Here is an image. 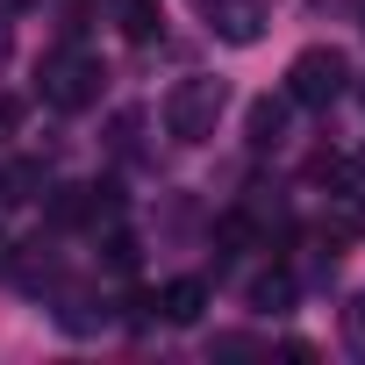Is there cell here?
Listing matches in <instances>:
<instances>
[{
    "mask_svg": "<svg viewBox=\"0 0 365 365\" xmlns=\"http://www.w3.org/2000/svg\"><path fill=\"white\" fill-rule=\"evenodd\" d=\"M222 108H230V86L222 79H179L165 93V136L172 143H208L215 122H222Z\"/></svg>",
    "mask_w": 365,
    "mask_h": 365,
    "instance_id": "1",
    "label": "cell"
},
{
    "mask_svg": "<svg viewBox=\"0 0 365 365\" xmlns=\"http://www.w3.org/2000/svg\"><path fill=\"white\" fill-rule=\"evenodd\" d=\"M101 58H86V51H51L43 65H36V93L58 108V115H79V108H93L101 101Z\"/></svg>",
    "mask_w": 365,
    "mask_h": 365,
    "instance_id": "2",
    "label": "cell"
},
{
    "mask_svg": "<svg viewBox=\"0 0 365 365\" xmlns=\"http://www.w3.org/2000/svg\"><path fill=\"white\" fill-rule=\"evenodd\" d=\"M344 86H351V58L336 43H308L287 65V101L294 108H329V101H344Z\"/></svg>",
    "mask_w": 365,
    "mask_h": 365,
    "instance_id": "3",
    "label": "cell"
},
{
    "mask_svg": "<svg viewBox=\"0 0 365 365\" xmlns=\"http://www.w3.org/2000/svg\"><path fill=\"white\" fill-rule=\"evenodd\" d=\"M194 8H201V22L222 36V43H237V51H251L258 36H265V0H194Z\"/></svg>",
    "mask_w": 365,
    "mask_h": 365,
    "instance_id": "4",
    "label": "cell"
},
{
    "mask_svg": "<svg viewBox=\"0 0 365 365\" xmlns=\"http://www.w3.org/2000/svg\"><path fill=\"white\" fill-rule=\"evenodd\" d=\"M122 194L115 187H58L51 194V222L58 230H79V222H115Z\"/></svg>",
    "mask_w": 365,
    "mask_h": 365,
    "instance_id": "5",
    "label": "cell"
},
{
    "mask_svg": "<svg viewBox=\"0 0 365 365\" xmlns=\"http://www.w3.org/2000/svg\"><path fill=\"white\" fill-rule=\"evenodd\" d=\"M287 93H265V101H251V115H244V143L251 150H279L287 143Z\"/></svg>",
    "mask_w": 365,
    "mask_h": 365,
    "instance_id": "6",
    "label": "cell"
},
{
    "mask_svg": "<svg viewBox=\"0 0 365 365\" xmlns=\"http://www.w3.org/2000/svg\"><path fill=\"white\" fill-rule=\"evenodd\" d=\"M158 315H165L172 329H187V322H201V315H208V279H172V287L158 294Z\"/></svg>",
    "mask_w": 365,
    "mask_h": 365,
    "instance_id": "7",
    "label": "cell"
},
{
    "mask_svg": "<svg viewBox=\"0 0 365 365\" xmlns=\"http://www.w3.org/2000/svg\"><path fill=\"white\" fill-rule=\"evenodd\" d=\"M115 29L129 43H158L165 36V8H158V0H115Z\"/></svg>",
    "mask_w": 365,
    "mask_h": 365,
    "instance_id": "8",
    "label": "cell"
},
{
    "mask_svg": "<svg viewBox=\"0 0 365 365\" xmlns=\"http://www.w3.org/2000/svg\"><path fill=\"white\" fill-rule=\"evenodd\" d=\"M0 201H43V165L36 158L0 165Z\"/></svg>",
    "mask_w": 365,
    "mask_h": 365,
    "instance_id": "9",
    "label": "cell"
},
{
    "mask_svg": "<svg viewBox=\"0 0 365 365\" xmlns=\"http://www.w3.org/2000/svg\"><path fill=\"white\" fill-rule=\"evenodd\" d=\"M215 244H222V258H244V251L258 244V215H251V208H230V215L215 222Z\"/></svg>",
    "mask_w": 365,
    "mask_h": 365,
    "instance_id": "10",
    "label": "cell"
},
{
    "mask_svg": "<svg viewBox=\"0 0 365 365\" xmlns=\"http://www.w3.org/2000/svg\"><path fill=\"white\" fill-rule=\"evenodd\" d=\"M294 287H301V279L279 265V272H265V279L251 287V308H272V315H279V308H294Z\"/></svg>",
    "mask_w": 365,
    "mask_h": 365,
    "instance_id": "11",
    "label": "cell"
},
{
    "mask_svg": "<svg viewBox=\"0 0 365 365\" xmlns=\"http://www.w3.org/2000/svg\"><path fill=\"white\" fill-rule=\"evenodd\" d=\"M101 265H108V272H136V237H129V230H108Z\"/></svg>",
    "mask_w": 365,
    "mask_h": 365,
    "instance_id": "12",
    "label": "cell"
},
{
    "mask_svg": "<svg viewBox=\"0 0 365 365\" xmlns=\"http://www.w3.org/2000/svg\"><path fill=\"white\" fill-rule=\"evenodd\" d=\"M344 344H351V351H365V294L344 308Z\"/></svg>",
    "mask_w": 365,
    "mask_h": 365,
    "instance_id": "13",
    "label": "cell"
},
{
    "mask_svg": "<svg viewBox=\"0 0 365 365\" xmlns=\"http://www.w3.org/2000/svg\"><path fill=\"white\" fill-rule=\"evenodd\" d=\"M136 129H143V115H115V150H136Z\"/></svg>",
    "mask_w": 365,
    "mask_h": 365,
    "instance_id": "14",
    "label": "cell"
},
{
    "mask_svg": "<svg viewBox=\"0 0 365 365\" xmlns=\"http://www.w3.org/2000/svg\"><path fill=\"white\" fill-rule=\"evenodd\" d=\"M15 122H22V108H15L8 93H0V129H15Z\"/></svg>",
    "mask_w": 365,
    "mask_h": 365,
    "instance_id": "15",
    "label": "cell"
},
{
    "mask_svg": "<svg viewBox=\"0 0 365 365\" xmlns=\"http://www.w3.org/2000/svg\"><path fill=\"white\" fill-rule=\"evenodd\" d=\"M15 272V251H8V237H0V279H8Z\"/></svg>",
    "mask_w": 365,
    "mask_h": 365,
    "instance_id": "16",
    "label": "cell"
},
{
    "mask_svg": "<svg viewBox=\"0 0 365 365\" xmlns=\"http://www.w3.org/2000/svg\"><path fill=\"white\" fill-rule=\"evenodd\" d=\"M0 65H8V22H0Z\"/></svg>",
    "mask_w": 365,
    "mask_h": 365,
    "instance_id": "17",
    "label": "cell"
},
{
    "mask_svg": "<svg viewBox=\"0 0 365 365\" xmlns=\"http://www.w3.org/2000/svg\"><path fill=\"white\" fill-rule=\"evenodd\" d=\"M0 8H22V0H0Z\"/></svg>",
    "mask_w": 365,
    "mask_h": 365,
    "instance_id": "18",
    "label": "cell"
}]
</instances>
